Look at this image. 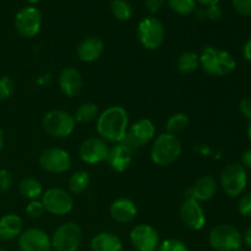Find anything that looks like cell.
Masks as SVG:
<instances>
[{
  "label": "cell",
  "instance_id": "cell-46",
  "mask_svg": "<svg viewBox=\"0 0 251 251\" xmlns=\"http://www.w3.org/2000/svg\"><path fill=\"white\" fill-rule=\"evenodd\" d=\"M27 2H28L29 5H32V6H34V5L36 4H38L39 1H41V0H26Z\"/></svg>",
  "mask_w": 251,
  "mask_h": 251
},
{
  "label": "cell",
  "instance_id": "cell-31",
  "mask_svg": "<svg viewBox=\"0 0 251 251\" xmlns=\"http://www.w3.org/2000/svg\"><path fill=\"white\" fill-rule=\"evenodd\" d=\"M157 251H189V249L185 243L181 242V240L169 238V239L159 243Z\"/></svg>",
  "mask_w": 251,
  "mask_h": 251
},
{
  "label": "cell",
  "instance_id": "cell-28",
  "mask_svg": "<svg viewBox=\"0 0 251 251\" xmlns=\"http://www.w3.org/2000/svg\"><path fill=\"white\" fill-rule=\"evenodd\" d=\"M189 123H190V119H189L185 113H176L167 120L166 132L172 135L179 134V132L184 131L189 126Z\"/></svg>",
  "mask_w": 251,
  "mask_h": 251
},
{
  "label": "cell",
  "instance_id": "cell-49",
  "mask_svg": "<svg viewBox=\"0 0 251 251\" xmlns=\"http://www.w3.org/2000/svg\"><path fill=\"white\" fill-rule=\"evenodd\" d=\"M237 251H245V250H242V249H239V250H237Z\"/></svg>",
  "mask_w": 251,
  "mask_h": 251
},
{
  "label": "cell",
  "instance_id": "cell-27",
  "mask_svg": "<svg viewBox=\"0 0 251 251\" xmlns=\"http://www.w3.org/2000/svg\"><path fill=\"white\" fill-rule=\"evenodd\" d=\"M98 115H100V112H98L97 104L93 102H86L78 105L74 118H75L76 123L88 124V123H92L95 120H97Z\"/></svg>",
  "mask_w": 251,
  "mask_h": 251
},
{
  "label": "cell",
  "instance_id": "cell-45",
  "mask_svg": "<svg viewBox=\"0 0 251 251\" xmlns=\"http://www.w3.org/2000/svg\"><path fill=\"white\" fill-rule=\"evenodd\" d=\"M4 144H5V136H4V131H2V130L0 129V152H1L2 147H4Z\"/></svg>",
  "mask_w": 251,
  "mask_h": 251
},
{
  "label": "cell",
  "instance_id": "cell-2",
  "mask_svg": "<svg viewBox=\"0 0 251 251\" xmlns=\"http://www.w3.org/2000/svg\"><path fill=\"white\" fill-rule=\"evenodd\" d=\"M200 58V66L206 74L215 77L229 75L237 68V60L227 50L216 48V47H203Z\"/></svg>",
  "mask_w": 251,
  "mask_h": 251
},
{
  "label": "cell",
  "instance_id": "cell-42",
  "mask_svg": "<svg viewBox=\"0 0 251 251\" xmlns=\"http://www.w3.org/2000/svg\"><path fill=\"white\" fill-rule=\"evenodd\" d=\"M243 242H244V244L247 245L249 249H251V226L245 230L244 235H243Z\"/></svg>",
  "mask_w": 251,
  "mask_h": 251
},
{
  "label": "cell",
  "instance_id": "cell-11",
  "mask_svg": "<svg viewBox=\"0 0 251 251\" xmlns=\"http://www.w3.org/2000/svg\"><path fill=\"white\" fill-rule=\"evenodd\" d=\"M154 135H156V127L152 120L140 119L131 126H129L126 136L122 142L135 153V151H137L140 147L152 141L154 139Z\"/></svg>",
  "mask_w": 251,
  "mask_h": 251
},
{
  "label": "cell",
  "instance_id": "cell-9",
  "mask_svg": "<svg viewBox=\"0 0 251 251\" xmlns=\"http://www.w3.org/2000/svg\"><path fill=\"white\" fill-rule=\"evenodd\" d=\"M46 212L53 216H65L74 208V199L69 191L61 188H50L41 198Z\"/></svg>",
  "mask_w": 251,
  "mask_h": 251
},
{
  "label": "cell",
  "instance_id": "cell-50",
  "mask_svg": "<svg viewBox=\"0 0 251 251\" xmlns=\"http://www.w3.org/2000/svg\"><path fill=\"white\" fill-rule=\"evenodd\" d=\"M156 251H157V250H156Z\"/></svg>",
  "mask_w": 251,
  "mask_h": 251
},
{
  "label": "cell",
  "instance_id": "cell-41",
  "mask_svg": "<svg viewBox=\"0 0 251 251\" xmlns=\"http://www.w3.org/2000/svg\"><path fill=\"white\" fill-rule=\"evenodd\" d=\"M243 56H244L245 60L248 61H251V38L249 39V41L245 42L244 47H243Z\"/></svg>",
  "mask_w": 251,
  "mask_h": 251
},
{
  "label": "cell",
  "instance_id": "cell-32",
  "mask_svg": "<svg viewBox=\"0 0 251 251\" xmlns=\"http://www.w3.org/2000/svg\"><path fill=\"white\" fill-rule=\"evenodd\" d=\"M15 91L14 81L9 76L0 77V100H9Z\"/></svg>",
  "mask_w": 251,
  "mask_h": 251
},
{
  "label": "cell",
  "instance_id": "cell-10",
  "mask_svg": "<svg viewBox=\"0 0 251 251\" xmlns=\"http://www.w3.org/2000/svg\"><path fill=\"white\" fill-rule=\"evenodd\" d=\"M42 22L43 17L41 11L36 6L28 5L17 11L14 24L20 36L25 38H33L41 32Z\"/></svg>",
  "mask_w": 251,
  "mask_h": 251
},
{
  "label": "cell",
  "instance_id": "cell-5",
  "mask_svg": "<svg viewBox=\"0 0 251 251\" xmlns=\"http://www.w3.org/2000/svg\"><path fill=\"white\" fill-rule=\"evenodd\" d=\"M208 243L215 251H237L243 244V235L234 226L223 223L211 230Z\"/></svg>",
  "mask_w": 251,
  "mask_h": 251
},
{
  "label": "cell",
  "instance_id": "cell-35",
  "mask_svg": "<svg viewBox=\"0 0 251 251\" xmlns=\"http://www.w3.org/2000/svg\"><path fill=\"white\" fill-rule=\"evenodd\" d=\"M232 5L242 16H251V0H232Z\"/></svg>",
  "mask_w": 251,
  "mask_h": 251
},
{
  "label": "cell",
  "instance_id": "cell-25",
  "mask_svg": "<svg viewBox=\"0 0 251 251\" xmlns=\"http://www.w3.org/2000/svg\"><path fill=\"white\" fill-rule=\"evenodd\" d=\"M200 68V58L195 51H184L178 56L176 60V69L183 75L193 74Z\"/></svg>",
  "mask_w": 251,
  "mask_h": 251
},
{
  "label": "cell",
  "instance_id": "cell-33",
  "mask_svg": "<svg viewBox=\"0 0 251 251\" xmlns=\"http://www.w3.org/2000/svg\"><path fill=\"white\" fill-rule=\"evenodd\" d=\"M25 211H26V215L31 218H39L44 212H46L44 206L41 200L29 201V202L27 203Z\"/></svg>",
  "mask_w": 251,
  "mask_h": 251
},
{
  "label": "cell",
  "instance_id": "cell-39",
  "mask_svg": "<svg viewBox=\"0 0 251 251\" xmlns=\"http://www.w3.org/2000/svg\"><path fill=\"white\" fill-rule=\"evenodd\" d=\"M239 110L243 117L251 123V98H244L240 100Z\"/></svg>",
  "mask_w": 251,
  "mask_h": 251
},
{
  "label": "cell",
  "instance_id": "cell-40",
  "mask_svg": "<svg viewBox=\"0 0 251 251\" xmlns=\"http://www.w3.org/2000/svg\"><path fill=\"white\" fill-rule=\"evenodd\" d=\"M242 166L245 169H251V150H248L242 154Z\"/></svg>",
  "mask_w": 251,
  "mask_h": 251
},
{
  "label": "cell",
  "instance_id": "cell-1",
  "mask_svg": "<svg viewBox=\"0 0 251 251\" xmlns=\"http://www.w3.org/2000/svg\"><path fill=\"white\" fill-rule=\"evenodd\" d=\"M96 129L100 139L105 142H122L129 129V114L125 108L112 105L98 115L96 120Z\"/></svg>",
  "mask_w": 251,
  "mask_h": 251
},
{
  "label": "cell",
  "instance_id": "cell-18",
  "mask_svg": "<svg viewBox=\"0 0 251 251\" xmlns=\"http://www.w3.org/2000/svg\"><path fill=\"white\" fill-rule=\"evenodd\" d=\"M109 215L113 221L120 225L131 223L137 216V206L127 198H119L110 203Z\"/></svg>",
  "mask_w": 251,
  "mask_h": 251
},
{
  "label": "cell",
  "instance_id": "cell-15",
  "mask_svg": "<svg viewBox=\"0 0 251 251\" xmlns=\"http://www.w3.org/2000/svg\"><path fill=\"white\" fill-rule=\"evenodd\" d=\"M181 222L190 230H201L206 225L205 210L199 201L194 199H185L179 210Z\"/></svg>",
  "mask_w": 251,
  "mask_h": 251
},
{
  "label": "cell",
  "instance_id": "cell-12",
  "mask_svg": "<svg viewBox=\"0 0 251 251\" xmlns=\"http://www.w3.org/2000/svg\"><path fill=\"white\" fill-rule=\"evenodd\" d=\"M38 163L47 173L61 174L71 167V156L66 150L60 147H49L39 154Z\"/></svg>",
  "mask_w": 251,
  "mask_h": 251
},
{
  "label": "cell",
  "instance_id": "cell-16",
  "mask_svg": "<svg viewBox=\"0 0 251 251\" xmlns=\"http://www.w3.org/2000/svg\"><path fill=\"white\" fill-rule=\"evenodd\" d=\"M21 251H51V239L48 233L41 228H28L22 230L19 237Z\"/></svg>",
  "mask_w": 251,
  "mask_h": 251
},
{
  "label": "cell",
  "instance_id": "cell-26",
  "mask_svg": "<svg viewBox=\"0 0 251 251\" xmlns=\"http://www.w3.org/2000/svg\"><path fill=\"white\" fill-rule=\"evenodd\" d=\"M90 185V176L85 171H77L69 179V193L71 195H82Z\"/></svg>",
  "mask_w": 251,
  "mask_h": 251
},
{
  "label": "cell",
  "instance_id": "cell-43",
  "mask_svg": "<svg viewBox=\"0 0 251 251\" xmlns=\"http://www.w3.org/2000/svg\"><path fill=\"white\" fill-rule=\"evenodd\" d=\"M196 2H199V4L202 5V6L207 7L211 6V5H217L218 2H220V0H196Z\"/></svg>",
  "mask_w": 251,
  "mask_h": 251
},
{
  "label": "cell",
  "instance_id": "cell-29",
  "mask_svg": "<svg viewBox=\"0 0 251 251\" xmlns=\"http://www.w3.org/2000/svg\"><path fill=\"white\" fill-rule=\"evenodd\" d=\"M110 10L113 16L119 21H127L132 16V6L126 0H113Z\"/></svg>",
  "mask_w": 251,
  "mask_h": 251
},
{
  "label": "cell",
  "instance_id": "cell-23",
  "mask_svg": "<svg viewBox=\"0 0 251 251\" xmlns=\"http://www.w3.org/2000/svg\"><path fill=\"white\" fill-rule=\"evenodd\" d=\"M92 251H123V242L112 232H100L91 240Z\"/></svg>",
  "mask_w": 251,
  "mask_h": 251
},
{
  "label": "cell",
  "instance_id": "cell-47",
  "mask_svg": "<svg viewBox=\"0 0 251 251\" xmlns=\"http://www.w3.org/2000/svg\"><path fill=\"white\" fill-rule=\"evenodd\" d=\"M248 137H249V140L251 141V123H250L249 127H248Z\"/></svg>",
  "mask_w": 251,
  "mask_h": 251
},
{
  "label": "cell",
  "instance_id": "cell-3",
  "mask_svg": "<svg viewBox=\"0 0 251 251\" xmlns=\"http://www.w3.org/2000/svg\"><path fill=\"white\" fill-rule=\"evenodd\" d=\"M181 150V142L176 135L163 132L152 144L151 159L156 166L168 167L180 157Z\"/></svg>",
  "mask_w": 251,
  "mask_h": 251
},
{
  "label": "cell",
  "instance_id": "cell-30",
  "mask_svg": "<svg viewBox=\"0 0 251 251\" xmlns=\"http://www.w3.org/2000/svg\"><path fill=\"white\" fill-rule=\"evenodd\" d=\"M169 9L181 16H188L196 10V0H166Z\"/></svg>",
  "mask_w": 251,
  "mask_h": 251
},
{
  "label": "cell",
  "instance_id": "cell-48",
  "mask_svg": "<svg viewBox=\"0 0 251 251\" xmlns=\"http://www.w3.org/2000/svg\"><path fill=\"white\" fill-rule=\"evenodd\" d=\"M0 251H9L6 248H0Z\"/></svg>",
  "mask_w": 251,
  "mask_h": 251
},
{
  "label": "cell",
  "instance_id": "cell-36",
  "mask_svg": "<svg viewBox=\"0 0 251 251\" xmlns=\"http://www.w3.org/2000/svg\"><path fill=\"white\" fill-rule=\"evenodd\" d=\"M11 173L7 169H0V193H6L12 186Z\"/></svg>",
  "mask_w": 251,
  "mask_h": 251
},
{
  "label": "cell",
  "instance_id": "cell-21",
  "mask_svg": "<svg viewBox=\"0 0 251 251\" xmlns=\"http://www.w3.org/2000/svg\"><path fill=\"white\" fill-rule=\"evenodd\" d=\"M104 53V43L98 37H86L78 43L76 54L83 63H93Z\"/></svg>",
  "mask_w": 251,
  "mask_h": 251
},
{
  "label": "cell",
  "instance_id": "cell-13",
  "mask_svg": "<svg viewBox=\"0 0 251 251\" xmlns=\"http://www.w3.org/2000/svg\"><path fill=\"white\" fill-rule=\"evenodd\" d=\"M130 243L137 251H156L158 248L159 234L152 226L137 225L130 232Z\"/></svg>",
  "mask_w": 251,
  "mask_h": 251
},
{
  "label": "cell",
  "instance_id": "cell-4",
  "mask_svg": "<svg viewBox=\"0 0 251 251\" xmlns=\"http://www.w3.org/2000/svg\"><path fill=\"white\" fill-rule=\"evenodd\" d=\"M43 130L54 139H65L70 136L76 127L74 115L69 112L60 109H54L47 113L42 120Z\"/></svg>",
  "mask_w": 251,
  "mask_h": 251
},
{
  "label": "cell",
  "instance_id": "cell-19",
  "mask_svg": "<svg viewBox=\"0 0 251 251\" xmlns=\"http://www.w3.org/2000/svg\"><path fill=\"white\" fill-rule=\"evenodd\" d=\"M217 193V181L211 176H202L186 191L185 199H194L199 202L210 201Z\"/></svg>",
  "mask_w": 251,
  "mask_h": 251
},
{
  "label": "cell",
  "instance_id": "cell-37",
  "mask_svg": "<svg viewBox=\"0 0 251 251\" xmlns=\"http://www.w3.org/2000/svg\"><path fill=\"white\" fill-rule=\"evenodd\" d=\"M206 19L211 20V21H218L222 17V9L217 5H211L205 9Z\"/></svg>",
  "mask_w": 251,
  "mask_h": 251
},
{
  "label": "cell",
  "instance_id": "cell-20",
  "mask_svg": "<svg viewBox=\"0 0 251 251\" xmlns=\"http://www.w3.org/2000/svg\"><path fill=\"white\" fill-rule=\"evenodd\" d=\"M134 152L127 149L123 142L114 144V146L109 147L107 162L110 168L118 173H123L131 166Z\"/></svg>",
  "mask_w": 251,
  "mask_h": 251
},
{
  "label": "cell",
  "instance_id": "cell-38",
  "mask_svg": "<svg viewBox=\"0 0 251 251\" xmlns=\"http://www.w3.org/2000/svg\"><path fill=\"white\" fill-rule=\"evenodd\" d=\"M166 4V0H145V6L150 14H157Z\"/></svg>",
  "mask_w": 251,
  "mask_h": 251
},
{
  "label": "cell",
  "instance_id": "cell-8",
  "mask_svg": "<svg viewBox=\"0 0 251 251\" xmlns=\"http://www.w3.org/2000/svg\"><path fill=\"white\" fill-rule=\"evenodd\" d=\"M82 229L77 223H64L54 230L50 237L51 249L55 251H77L82 243Z\"/></svg>",
  "mask_w": 251,
  "mask_h": 251
},
{
  "label": "cell",
  "instance_id": "cell-34",
  "mask_svg": "<svg viewBox=\"0 0 251 251\" xmlns=\"http://www.w3.org/2000/svg\"><path fill=\"white\" fill-rule=\"evenodd\" d=\"M238 210L244 217H251V191L243 194L238 202Z\"/></svg>",
  "mask_w": 251,
  "mask_h": 251
},
{
  "label": "cell",
  "instance_id": "cell-22",
  "mask_svg": "<svg viewBox=\"0 0 251 251\" xmlns=\"http://www.w3.org/2000/svg\"><path fill=\"white\" fill-rule=\"evenodd\" d=\"M24 230L21 217L15 213H7L0 218V240H12L20 237Z\"/></svg>",
  "mask_w": 251,
  "mask_h": 251
},
{
  "label": "cell",
  "instance_id": "cell-7",
  "mask_svg": "<svg viewBox=\"0 0 251 251\" xmlns=\"http://www.w3.org/2000/svg\"><path fill=\"white\" fill-rule=\"evenodd\" d=\"M220 181L223 191L230 198L243 195L248 185L247 169L238 162L228 163L222 169Z\"/></svg>",
  "mask_w": 251,
  "mask_h": 251
},
{
  "label": "cell",
  "instance_id": "cell-6",
  "mask_svg": "<svg viewBox=\"0 0 251 251\" xmlns=\"http://www.w3.org/2000/svg\"><path fill=\"white\" fill-rule=\"evenodd\" d=\"M164 26L161 20L154 16H147L137 25V38L140 44L147 50H156L163 44Z\"/></svg>",
  "mask_w": 251,
  "mask_h": 251
},
{
  "label": "cell",
  "instance_id": "cell-17",
  "mask_svg": "<svg viewBox=\"0 0 251 251\" xmlns=\"http://www.w3.org/2000/svg\"><path fill=\"white\" fill-rule=\"evenodd\" d=\"M61 93L69 98H74L81 92L83 86L82 76L75 68H64L58 77Z\"/></svg>",
  "mask_w": 251,
  "mask_h": 251
},
{
  "label": "cell",
  "instance_id": "cell-44",
  "mask_svg": "<svg viewBox=\"0 0 251 251\" xmlns=\"http://www.w3.org/2000/svg\"><path fill=\"white\" fill-rule=\"evenodd\" d=\"M196 151H200L201 154H203V156H207L208 153H210V149H208V146H206V145H198L196 146Z\"/></svg>",
  "mask_w": 251,
  "mask_h": 251
},
{
  "label": "cell",
  "instance_id": "cell-24",
  "mask_svg": "<svg viewBox=\"0 0 251 251\" xmlns=\"http://www.w3.org/2000/svg\"><path fill=\"white\" fill-rule=\"evenodd\" d=\"M19 191L22 198L29 201L39 200L44 193L41 181L36 178H32V176H27L20 181Z\"/></svg>",
  "mask_w": 251,
  "mask_h": 251
},
{
  "label": "cell",
  "instance_id": "cell-14",
  "mask_svg": "<svg viewBox=\"0 0 251 251\" xmlns=\"http://www.w3.org/2000/svg\"><path fill=\"white\" fill-rule=\"evenodd\" d=\"M109 153V146L100 137L86 139L78 149L81 161L87 164H98L105 162Z\"/></svg>",
  "mask_w": 251,
  "mask_h": 251
}]
</instances>
